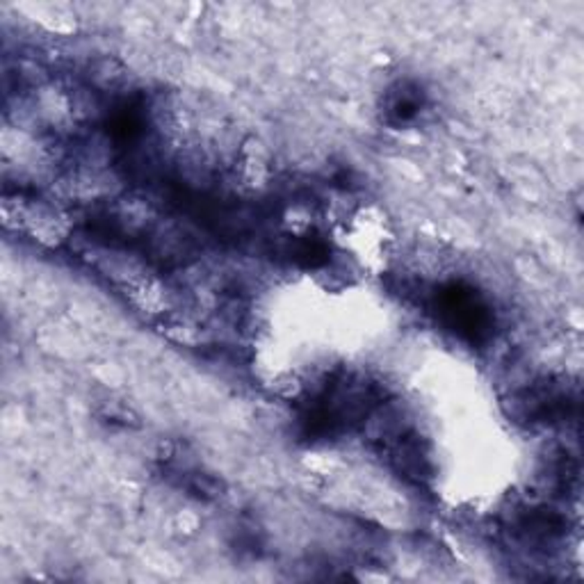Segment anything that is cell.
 Here are the masks:
<instances>
[{
    "mask_svg": "<svg viewBox=\"0 0 584 584\" xmlns=\"http://www.w3.org/2000/svg\"><path fill=\"white\" fill-rule=\"evenodd\" d=\"M422 110V94L416 87H400L397 92H393L388 99V110L391 119H395L397 124H406V121L416 119Z\"/></svg>",
    "mask_w": 584,
    "mask_h": 584,
    "instance_id": "6da1fadb",
    "label": "cell"
}]
</instances>
